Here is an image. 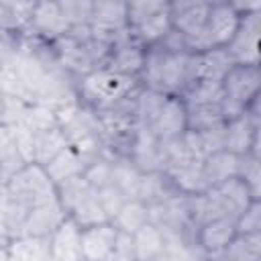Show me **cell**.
Instances as JSON below:
<instances>
[{"instance_id": "9", "label": "cell", "mask_w": 261, "mask_h": 261, "mask_svg": "<svg viewBox=\"0 0 261 261\" xmlns=\"http://www.w3.org/2000/svg\"><path fill=\"white\" fill-rule=\"evenodd\" d=\"M145 53H147V47L143 43H139L130 29L126 27L118 37L116 41L112 43V49H110V57H108V63L104 69H110L114 73H120V75H128V77H137L141 75V69H143V63H145Z\"/></svg>"}, {"instance_id": "15", "label": "cell", "mask_w": 261, "mask_h": 261, "mask_svg": "<svg viewBox=\"0 0 261 261\" xmlns=\"http://www.w3.org/2000/svg\"><path fill=\"white\" fill-rule=\"evenodd\" d=\"M116 234L118 230L112 226V222H102L82 228L80 241H82L84 261H106L114 249Z\"/></svg>"}, {"instance_id": "38", "label": "cell", "mask_w": 261, "mask_h": 261, "mask_svg": "<svg viewBox=\"0 0 261 261\" xmlns=\"http://www.w3.org/2000/svg\"><path fill=\"white\" fill-rule=\"evenodd\" d=\"M198 139H200V149H202V157L206 159L212 153L224 151V139H226V122H220L212 128L206 130H196Z\"/></svg>"}, {"instance_id": "40", "label": "cell", "mask_w": 261, "mask_h": 261, "mask_svg": "<svg viewBox=\"0 0 261 261\" xmlns=\"http://www.w3.org/2000/svg\"><path fill=\"white\" fill-rule=\"evenodd\" d=\"M6 198H8V190H6V181H2V179H0V208L4 206V202H6Z\"/></svg>"}, {"instance_id": "33", "label": "cell", "mask_w": 261, "mask_h": 261, "mask_svg": "<svg viewBox=\"0 0 261 261\" xmlns=\"http://www.w3.org/2000/svg\"><path fill=\"white\" fill-rule=\"evenodd\" d=\"M216 190L226 198V202L232 206V210H234L237 214H241V212L253 202V196H251L249 188H247L245 181L239 179V177H230V179H226L224 184L216 186Z\"/></svg>"}, {"instance_id": "36", "label": "cell", "mask_w": 261, "mask_h": 261, "mask_svg": "<svg viewBox=\"0 0 261 261\" xmlns=\"http://www.w3.org/2000/svg\"><path fill=\"white\" fill-rule=\"evenodd\" d=\"M237 234H261V200H253L234 220Z\"/></svg>"}, {"instance_id": "35", "label": "cell", "mask_w": 261, "mask_h": 261, "mask_svg": "<svg viewBox=\"0 0 261 261\" xmlns=\"http://www.w3.org/2000/svg\"><path fill=\"white\" fill-rule=\"evenodd\" d=\"M186 110H188V130H206V128H212L224 122L218 104L196 106V108H186Z\"/></svg>"}, {"instance_id": "34", "label": "cell", "mask_w": 261, "mask_h": 261, "mask_svg": "<svg viewBox=\"0 0 261 261\" xmlns=\"http://www.w3.org/2000/svg\"><path fill=\"white\" fill-rule=\"evenodd\" d=\"M237 177L245 181L249 188L253 200L261 198V169H259V157L253 155H241L239 157V171Z\"/></svg>"}, {"instance_id": "8", "label": "cell", "mask_w": 261, "mask_h": 261, "mask_svg": "<svg viewBox=\"0 0 261 261\" xmlns=\"http://www.w3.org/2000/svg\"><path fill=\"white\" fill-rule=\"evenodd\" d=\"M128 27V2H94L90 16L92 39L112 45Z\"/></svg>"}, {"instance_id": "18", "label": "cell", "mask_w": 261, "mask_h": 261, "mask_svg": "<svg viewBox=\"0 0 261 261\" xmlns=\"http://www.w3.org/2000/svg\"><path fill=\"white\" fill-rule=\"evenodd\" d=\"M175 194H181L173 181L163 173V171H151V173H143L139 179V192H137V200H141L145 206H153L159 204Z\"/></svg>"}, {"instance_id": "6", "label": "cell", "mask_w": 261, "mask_h": 261, "mask_svg": "<svg viewBox=\"0 0 261 261\" xmlns=\"http://www.w3.org/2000/svg\"><path fill=\"white\" fill-rule=\"evenodd\" d=\"M259 31H261V6L241 16L232 41L224 47L234 65H259V51H257Z\"/></svg>"}, {"instance_id": "26", "label": "cell", "mask_w": 261, "mask_h": 261, "mask_svg": "<svg viewBox=\"0 0 261 261\" xmlns=\"http://www.w3.org/2000/svg\"><path fill=\"white\" fill-rule=\"evenodd\" d=\"M110 175H112V184L120 190V194L126 200H137L139 179L143 173L135 167V163L128 157H116L110 163Z\"/></svg>"}, {"instance_id": "12", "label": "cell", "mask_w": 261, "mask_h": 261, "mask_svg": "<svg viewBox=\"0 0 261 261\" xmlns=\"http://www.w3.org/2000/svg\"><path fill=\"white\" fill-rule=\"evenodd\" d=\"M65 212L59 204V200H51L47 204H41V206H35L29 210L22 226L18 228L16 237L14 239H20V237H51L55 232V228L65 220Z\"/></svg>"}, {"instance_id": "2", "label": "cell", "mask_w": 261, "mask_h": 261, "mask_svg": "<svg viewBox=\"0 0 261 261\" xmlns=\"http://www.w3.org/2000/svg\"><path fill=\"white\" fill-rule=\"evenodd\" d=\"M259 6V2H210L206 24L196 39L188 41V51L206 53L212 49H224L232 41L241 16Z\"/></svg>"}, {"instance_id": "5", "label": "cell", "mask_w": 261, "mask_h": 261, "mask_svg": "<svg viewBox=\"0 0 261 261\" xmlns=\"http://www.w3.org/2000/svg\"><path fill=\"white\" fill-rule=\"evenodd\" d=\"M6 190L12 200H16L29 208L47 204L57 198L55 184L47 175L45 167L37 165V163H27L18 173H14L6 181Z\"/></svg>"}, {"instance_id": "21", "label": "cell", "mask_w": 261, "mask_h": 261, "mask_svg": "<svg viewBox=\"0 0 261 261\" xmlns=\"http://www.w3.org/2000/svg\"><path fill=\"white\" fill-rule=\"evenodd\" d=\"M10 261H51L49 237H20L6 245Z\"/></svg>"}, {"instance_id": "37", "label": "cell", "mask_w": 261, "mask_h": 261, "mask_svg": "<svg viewBox=\"0 0 261 261\" xmlns=\"http://www.w3.org/2000/svg\"><path fill=\"white\" fill-rule=\"evenodd\" d=\"M59 6H61L63 16H65L67 22H69V29L90 24V16H92V6H94V2H88V0H61Z\"/></svg>"}, {"instance_id": "7", "label": "cell", "mask_w": 261, "mask_h": 261, "mask_svg": "<svg viewBox=\"0 0 261 261\" xmlns=\"http://www.w3.org/2000/svg\"><path fill=\"white\" fill-rule=\"evenodd\" d=\"M220 86H222V100L232 102L247 110V106L255 98H259V88H261L259 65H232L224 73Z\"/></svg>"}, {"instance_id": "4", "label": "cell", "mask_w": 261, "mask_h": 261, "mask_svg": "<svg viewBox=\"0 0 261 261\" xmlns=\"http://www.w3.org/2000/svg\"><path fill=\"white\" fill-rule=\"evenodd\" d=\"M128 29L145 47L157 45L171 29L169 2H128Z\"/></svg>"}, {"instance_id": "39", "label": "cell", "mask_w": 261, "mask_h": 261, "mask_svg": "<svg viewBox=\"0 0 261 261\" xmlns=\"http://www.w3.org/2000/svg\"><path fill=\"white\" fill-rule=\"evenodd\" d=\"M96 196H98V200H100V204H102V208H104V212L108 214V218H110V220H112V216L120 210V206H122V204H124V200H126L114 184H110V186H106V188L98 190V192H96Z\"/></svg>"}, {"instance_id": "30", "label": "cell", "mask_w": 261, "mask_h": 261, "mask_svg": "<svg viewBox=\"0 0 261 261\" xmlns=\"http://www.w3.org/2000/svg\"><path fill=\"white\" fill-rule=\"evenodd\" d=\"M186 108H196V106H210L218 104L222 98V86L220 82L212 80H198L194 86H190L181 96Z\"/></svg>"}, {"instance_id": "27", "label": "cell", "mask_w": 261, "mask_h": 261, "mask_svg": "<svg viewBox=\"0 0 261 261\" xmlns=\"http://www.w3.org/2000/svg\"><path fill=\"white\" fill-rule=\"evenodd\" d=\"M167 177L173 181V186L186 194V196H196V194H204L208 190V184L204 179V171H202V161H190L184 167L167 173Z\"/></svg>"}, {"instance_id": "10", "label": "cell", "mask_w": 261, "mask_h": 261, "mask_svg": "<svg viewBox=\"0 0 261 261\" xmlns=\"http://www.w3.org/2000/svg\"><path fill=\"white\" fill-rule=\"evenodd\" d=\"M27 31L47 41H55L69 33V22L63 16L59 2H35Z\"/></svg>"}, {"instance_id": "3", "label": "cell", "mask_w": 261, "mask_h": 261, "mask_svg": "<svg viewBox=\"0 0 261 261\" xmlns=\"http://www.w3.org/2000/svg\"><path fill=\"white\" fill-rule=\"evenodd\" d=\"M141 88L137 77L120 75L110 69H96L86 77L77 80V100L86 106L100 110Z\"/></svg>"}, {"instance_id": "25", "label": "cell", "mask_w": 261, "mask_h": 261, "mask_svg": "<svg viewBox=\"0 0 261 261\" xmlns=\"http://www.w3.org/2000/svg\"><path fill=\"white\" fill-rule=\"evenodd\" d=\"M232 59L228 57L226 49H212L206 53H196V69L198 80H212L222 82L224 73L232 67Z\"/></svg>"}, {"instance_id": "28", "label": "cell", "mask_w": 261, "mask_h": 261, "mask_svg": "<svg viewBox=\"0 0 261 261\" xmlns=\"http://www.w3.org/2000/svg\"><path fill=\"white\" fill-rule=\"evenodd\" d=\"M112 226L118 232H126V234H135L143 224L149 222V212L147 206L141 200H124V204L120 206V210L112 216Z\"/></svg>"}, {"instance_id": "1", "label": "cell", "mask_w": 261, "mask_h": 261, "mask_svg": "<svg viewBox=\"0 0 261 261\" xmlns=\"http://www.w3.org/2000/svg\"><path fill=\"white\" fill-rule=\"evenodd\" d=\"M190 55L167 53L157 45L147 47L139 82L145 90L165 96H181L190 88Z\"/></svg>"}, {"instance_id": "19", "label": "cell", "mask_w": 261, "mask_h": 261, "mask_svg": "<svg viewBox=\"0 0 261 261\" xmlns=\"http://www.w3.org/2000/svg\"><path fill=\"white\" fill-rule=\"evenodd\" d=\"M202 171H204V179H206L208 188H216V186L224 184L226 179L237 177L239 155H234L226 149L212 153L202 161Z\"/></svg>"}, {"instance_id": "11", "label": "cell", "mask_w": 261, "mask_h": 261, "mask_svg": "<svg viewBox=\"0 0 261 261\" xmlns=\"http://www.w3.org/2000/svg\"><path fill=\"white\" fill-rule=\"evenodd\" d=\"M224 149L234 155L259 157V118L243 114L237 120L226 122Z\"/></svg>"}, {"instance_id": "22", "label": "cell", "mask_w": 261, "mask_h": 261, "mask_svg": "<svg viewBox=\"0 0 261 261\" xmlns=\"http://www.w3.org/2000/svg\"><path fill=\"white\" fill-rule=\"evenodd\" d=\"M47 175L51 177V181L57 186L63 179H69L73 175H82L86 171V163L80 155V151L75 147H65L57 157H53L47 165H45Z\"/></svg>"}, {"instance_id": "23", "label": "cell", "mask_w": 261, "mask_h": 261, "mask_svg": "<svg viewBox=\"0 0 261 261\" xmlns=\"http://www.w3.org/2000/svg\"><path fill=\"white\" fill-rule=\"evenodd\" d=\"M33 143H35V153H33V163L37 165H47L53 157H57L65 147H69L67 137L59 126L43 130V133H33Z\"/></svg>"}, {"instance_id": "32", "label": "cell", "mask_w": 261, "mask_h": 261, "mask_svg": "<svg viewBox=\"0 0 261 261\" xmlns=\"http://www.w3.org/2000/svg\"><path fill=\"white\" fill-rule=\"evenodd\" d=\"M22 124L31 133H43V130L55 128V126H59V122H57V110H53V108H49L45 104H29Z\"/></svg>"}, {"instance_id": "24", "label": "cell", "mask_w": 261, "mask_h": 261, "mask_svg": "<svg viewBox=\"0 0 261 261\" xmlns=\"http://www.w3.org/2000/svg\"><path fill=\"white\" fill-rule=\"evenodd\" d=\"M133 247H135L137 261H153L163 253L165 241H163L161 230L155 224L147 222L133 234Z\"/></svg>"}, {"instance_id": "29", "label": "cell", "mask_w": 261, "mask_h": 261, "mask_svg": "<svg viewBox=\"0 0 261 261\" xmlns=\"http://www.w3.org/2000/svg\"><path fill=\"white\" fill-rule=\"evenodd\" d=\"M24 159L16 149L14 137L10 128L0 126V179L8 181L14 173H18L24 167Z\"/></svg>"}, {"instance_id": "41", "label": "cell", "mask_w": 261, "mask_h": 261, "mask_svg": "<svg viewBox=\"0 0 261 261\" xmlns=\"http://www.w3.org/2000/svg\"><path fill=\"white\" fill-rule=\"evenodd\" d=\"M0 261H10V257H8V253H6V247L0 249Z\"/></svg>"}, {"instance_id": "14", "label": "cell", "mask_w": 261, "mask_h": 261, "mask_svg": "<svg viewBox=\"0 0 261 261\" xmlns=\"http://www.w3.org/2000/svg\"><path fill=\"white\" fill-rule=\"evenodd\" d=\"M151 130L157 137V141L179 139L188 130V110L179 96H169L165 100L159 116L151 124Z\"/></svg>"}, {"instance_id": "42", "label": "cell", "mask_w": 261, "mask_h": 261, "mask_svg": "<svg viewBox=\"0 0 261 261\" xmlns=\"http://www.w3.org/2000/svg\"><path fill=\"white\" fill-rule=\"evenodd\" d=\"M0 106H2V92H0Z\"/></svg>"}, {"instance_id": "17", "label": "cell", "mask_w": 261, "mask_h": 261, "mask_svg": "<svg viewBox=\"0 0 261 261\" xmlns=\"http://www.w3.org/2000/svg\"><path fill=\"white\" fill-rule=\"evenodd\" d=\"M80 234L82 228L71 218H65L49 237L51 261H84Z\"/></svg>"}, {"instance_id": "31", "label": "cell", "mask_w": 261, "mask_h": 261, "mask_svg": "<svg viewBox=\"0 0 261 261\" xmlns=\"http://www.w3.org/2000/svg\"><path fill=\"white\" fill-rule=\"evenodd\" d=\"M167 98L169 96H165V94L141 88L139 94H137V120H139V126H149L151 128V124L159 116V112H161V108H163Z\"/></svg>"}, {"instance_id": "13", "label": "cell", "mask_w": 261, "mask_h": 261, "mask_svg": "<svg viewBox=\"0 0 261 261\" xmlns=\"http://www.w3.org/2000/svg\"><path fill=\"white\" fill-rule=\"evenodd\" d=\"M210 2H169V16H171V29L181 33L188 41L196 39L208 18Z\"/></svg>"}, {"instance_id": "16", "label": "cell", "mask_w": 261, "mask_h": 261, "mask_svg": "<svg viewBox=\"0 0 261 261\" xmlns=\"http://www.w3.org/2000/svg\"><path fill=\"white\" fill-rule=\"evenodd\" d=\"M135 167L141 173H151V171H161V159H159V141L153 135L149 126H137L130 151L126 155Z\"/></svg>"}, {"instance_id": "20", "label": "cell", "mask_w": 261, "mask_h": 261, "mask_svg": "<svg viewBox=\"0 0 261 261\" xmlns=\"http://www.w3.org/2000/svg\"><path fill=\"white\" fill-rule=\"evenodd\" d=\"M234 237H237V228L232 218L210 220L198 228V243L206 253L222 251Z\"/></svg>"}]
</instances>
